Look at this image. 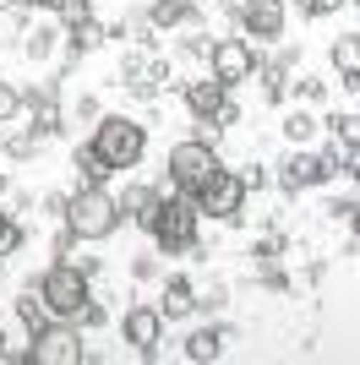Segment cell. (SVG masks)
Here are the masks:
<instances>
[{
  "mask_svg": "<svg viewBox=\"0 0 360 365\" xmlns=\"http://www.w3.org/2000/svg\"><path fill=\"white\" fill-rule=\"evenodd\" d=\"M71 322H82V327H104V305H99V300L88 294V300H82V311H76Z\"/></svg>",
  "mask_w": 360,
  "mask_h": 365,
  "instance_id": "29",
  "label": "cell"
},
{
  "mask_svg": "<svg viewBox=\"0 0 360 365\" xmlns=\"http://www.w3.org/2000/svg\"><path fill=\"white\" fill-rule=\"evenodd\" d=\"M196 224H202V213H196L191 197H159V218H153V240H159V251L164 257H175V251H202V240H196Z\"/></svg>",
  "mask_w": 360,
  "mask_h": 365,
  "instance_id": "3",
  "label": "cell"
},
{
  "mask_svg": "<svg viewBox=\"0 0 360 365\" xmlns=\"http://www.w3.org/2000/svg\"><path fill=\"white\" fill-rule=\"evenodd\" d=\"M229 98L224 82H213V76H196V82H186V109H191L196 120H213V109Z\"/></svg>",
  "mask_w": 360,
  "mask_h": 365,
  "instance_id": "15",
  "label": "cell"
},
{
  "mask_svg": "<svg viewBox=\"0 0 360 365\" xmlns=\"http://www.w3.org/2000/svg\"><path fill=\"white\" fill-rule=\"evenodd\" d=\"M344 148L349 142H333L328 153H289L284 164H279V185H284L289 197H300V191H311V185H328L339 169H344Z\"/></svg>",
  "mask_w": 360,
  "mask_h": 365,
  "instance_id": "4",
  "label": "cell"
},
{
  "mask_svg": "<svg viewBox=\"0 0 360 365\" xmlns=\"http://www.w3.org/2000/svg\"><path fill=\"white\" fill-rule=\"evenodd\" d=\"M126 88H131L136 98H159V93L169 88V66L159 61V55H131V61H126Z\"/></svg>",
  "mask_w": 360,
  "mask_h": 365,
  "instance_id": "12",
  "label": "cell"
},
{
  "mask_svg": "<svg viewBox=\"0 0 360 365\" xmlns=\"http://www.w3.org/2000/svg\"><path fill=\"white\" fill-rule=\"evenodd\" d=\"M49 49H55V28L39 22V28L22 33V55H28V61H49Z\"/></svg>",
  "mask_w": 360,
  "mask_h": 365,
  "instance_id": "23",
  "label": "cell"
},
{
  "mask_svg": "<svg viewBox=\"0 0 360 365\" xmlns=\"http://www.w3.org/2000/svg\"><path fill=\"white\" fill-rule=\"evenodd\" d=\"M115 207H120V218H131L136 229H153V218H159V191H153V185H126L115 197Z\"/></svg>",
  "mask_w": 360,
  "mask_h": 365,
  "instance_id": "13",
  "label": "cell"
},
{
  "mask_svg": "<svg viewBox=\"0 0 360 365\" xmlns=\"http://www.w3.org/2000/svg\"><path fill=\"white\" fill-rule=\"evenodd\" d=\"M240 33L246 38H256V44H268V38H279L284 33V0H240Z\"/></svg>",
  "mask_w": 360,
  "mask_h": 365,
  "instance_id": "11",
  "label": "cell"
},
{
  "mask_svg": "<svg viewBox=\"0 0 360 365\" xmlns=\"http://www.w3.org/2000/svg\"><path fill=\"white\" fill-rule=\"evenodd\" d=\"M16 109H22V93H16L11 82H0V125H11Z\"/></svg>",
  "mask_w": 360,
  "mask_h": 365,
  "instance_id": "28",
  "label": "cell"
},
{
  "mask_svg": "<svg viewBox=\"0 0 360 365\" xmlns=\"http://www.w3.org/2000/svg\"><path fill=\"white\" fill-rule=\"evenodd\" d=\"M60 16H66V22H82V16H93V0H60Z\"/></svg>",
  "mask_w": 360,
  "mask_h": 365,
  "instance_id": "32",
  "label": "cell"
},
{
  "mask_svg": "<svg viewBox=\"0 0 360 365\" xmlns=\"http://www.w3.org/2000/svg\"><path fill=\"white\" fill-rule=\"evenodd\" d=\"M33 289H39V300H44V311L55 322H71L76 311H82V300H88V278L76 273V267H66V262H55V267H49L44 278H39V284H33Z\"/></svg>",
  "mask_w": 360,
  "mask_h": 365,
  "instance_id": "6",
  "label": "cell"
},
{
  "mask_svg": "<svg viewBox=\"0 0 360 365\" xmlns=\"http://www.w3.org/2000/svg\"><path fill=\"white\" fill-rule=\"evenodd\" d=\"M142 22H148L153 33H169V28H191V22H196V0H153Z\"/></svg>",
  "mask_w": 360,
  "mask_h": 365,
  "instance_id": "14",
  "label": "cell"
},
{
  "mask_svg": "<svg viewBox=\"0 0 360 365\" xmlns=\"http://www.w3.org/2000/svg\"><path fill=\"white\" fill-rule=\"evenodd\" d=\"M224 354V327H196L191 338H186V360L191 365H208Z\"/></svg>",
  "mask_w": 360,
  "mask_h": 365,
  "instance_id": "18",
  "label": "cell"
},
{
  "mask_svg": "<svg viewBox=\"0 0 360 365\" xmlns=\"http://www.w3.org/2000/svg\"><path fill=\"white\" fill-rule=\"evenodd\" d=\"M6 191H11V180H6V175H0V197H6Z\"/></svg>",
  "mask_w": 360,
  "mask_h": 365,
  "instance_id": "40",
  "label": "cell"
},
{
  "mask_svg": "<svg viewBox=\"0 0 360 365\" xmlns=\"http://www.w3.org/2000/svg\"><path fill=\"white\" fill-rule=\"evenodd\" d=\"M16 245H22V224H16V218L0 207V257H11Z\"/></svg>",
  "mask_w": 360,
  "mask_h": 365,
  "instance_id": "27",
  "label": "cell"
},
{
  "mask_svg": "<svg viewBox=\"0 0 360 365\" xmlns=\"http://www.w3.org/2000/svg\"><path fill=\"white\" fill-rule=\"evenodd\" d=\"M219 169H224L219 164V148H208V142H196V137H186V142L169 148V180L180 185V197H196Z\"/></svg>",
  "mask_w": 360,
  "mask_h": 365,
  "instance_id": "5",
  "label": "cell"
},
{
  "mask_svg": "<svg viewBox=\"0 0 360 365\" xmlns=\"http://www.w3.org/2000/svg\"><path fill=\"white\" fill-rule=\"evenodd\" d=\"M33 109V131L39 137H55L60 125H66V115H60V98H39V104H28Z\"/></svg>",
  "mask_w": 360,
  "mask_h": 365,
  "instance_id": "22",
  "label": "cell"
},
{
  "mask_svg": "<svg viewBox=\"0 0 360 365\" xmlns=\"http://www.w3.org/2000/svg\"><path fill=\"white\" fill-rule=\"evenodd\" d=\"M60 224L71 229L76 240H109L120 229V207H115V191L109 185H76L71 202H66V218Z\"/></svg>",
  "mask_w": 360,
  "mask_h": 365,
  "instance_id": "1",
  "label": "cell"
},
{
  "mask_svg": "<svg viewBox=\"0 0 360 365\" xmlns=\"http://www.w3.org/2000/svg\"><path fill=\"white\" fill-rule=\"evenodd\" d=\"M300 93H306V98H322V93H328V82H316V76H300Z\"/></svg>",
  "mask_w": 360,
  "mask_h": 365,
  "instance_id": "37",
  "label": "cell"
},
{
  "mask_svg": "<svg viewBox=\"0 0 360 365\" xmlns=\"http://www.w3.org/2000/svg\"><path fill=\"white\" fill-rule=\"evenodd\" d=\"M0 360H6V333H0Z\"/></svg>",
  "mask_w": 360,
  "mask_h": 365,
  "instance_id": "41",
  "label": "cell"
},
{
  "mask_svg": "<svg viewBox=\"0 0 360 365\" xmlns=\"http://www.w3.org/2000/svg\"><path fill=\"white\" fill-rule=\"evenodd\" d=\"M120 333H126V344H131L142 360H153L159 344H164V317H159V305H131L126 322H120Z\"/></svg>",
  "mask_w": 360,
  "mask_h": 365,
  "instance_id": "10",
  "label": "cell"
},
{
  "mask_svg": "<svg viewBox=\"0 0 360 365\" xmlns=\"http://www.w3.org/2000/svg\"><path fill=\"white\" fill-rule=\"evenodd\" d=\"M16 6H22V0H0V16H11V11H16Z\"/></svg>",
  "mask_w": 360,
  "mask_h": 365,
  "instance_id": "39",
  "label": "cell"
},
{
  "mask_svg": "<svg viewBox=\"0 0 360 365\" xmlns=\"http://www.w3.org/2000/svg\"><path fill=\"white\" fill-rule=\"evenodd\" d=\"M333 71L344 76V88H349V93L360 88V38H355V33H344V38L333 44Z\"/></svg>",
  "mask_w": 360,
  "mask_h": 365,
  "instance_id": "17",
  "label": "cell"
},
{
  "mask_svg": "<svg viewBox=\"0 0 360 365\" xmlns=\"http://www.w3.org/2000/svg\"><path fill=\"white\" fill-rule=\"evenodd\" d=\"M196 311V289L186 284V278H169L164 294H159V317L164 322H180V317H191Z\"/></svg>",
  "mask_w": 360,
  "mask_h": 365,
  "instance_id": "16",
  "label": "cell"
},
{
  "mask_svg": "<svg viewBox=\"0 0 360 365\" xmlns=\"http://www.w3.org/2000/svg\"><path fill=\"white\" fill-rule=\"evenodd\" d=\"M344 6H355V0H300L306 16H328V11H344Z\"/></svg>",
  "mask_w": 360,
  "mask_h": 365,
  "instance_id": "30",
  "label": "cell"
},
{
  "mask_svg": "<svg viewBox=\"0 0 360 365\" xmlns=\"http://www.w3.org/2000/svg\"><path fill=\"white\" fill-rule=\"evenodd\" d=\"M219 137H224V125H213V120H196V142H208V148H219Z\"/></svg>",
  "mask_w": 360,
  "mask_h": 365,
  "instance_id": "33",
  "label": "cell"
},
{
  "mask_svg": "<svg viewBox=\"0 0 360 365\" xmlns=\"http://www.w3.org/2000/svg\"><path fill=\"white\" fill-rule=\"evenodd\" d=\"M39 98H60V88H55V82H39V88L22 93V104H39Z\"/></svg>",
  "mask_w": 360,
  "mask_h": 365,
  "instance_id": "34",
  "label": "cell"
},
{
  "mask_svg": "<svg viewBox=\"0 0 360 365\" xmlns=\"http://www.w3.org/2000/svg\"><path fill=\"white\" fill-rule=\"evenodd\" d=\"M191 202H196V213H202V218H224V224H229V218L246 213V180H240L235 169H219Z\"/></svg>",
  "mask_w": 360,
  "mask_h": 365,
  "instance_id": "8",
  "label": "cell"
},
{
  "mask_svg": "<svg viewBox=\"0 0 360 365\" xmlns=\"http://www.w3.org/2000/svg\"><path fill=\"white\" fill-rule=\"evenodd\" d=\"M93 148L109 169H136L142 153H148V125L131 120V115H99L93 125Z\"/></svg>",
  "mask_w": 360,
  "mask_h": 365,
  "instance_id": "2",
  "label": "cell"
},
{
  "mask_svg": "<svg viewBox=\"0 0 360 365\" xmlns=\"http://www.w3.org/2000/svg\"><path fill=\"white\" fill-rule=\"evenodd\" d=\"M262 55H256L251 38H213L208 49V76L213 82H224V88H240V82H251Z\"/></svg>",
  "mask_w": 360,
  "mask_h": 365,
  "instance_id": "7",
  "label": "cell"
},
{
  "mask_svg": "<svg viewBox=\"0 0 360 365\" xmlns=\"http://www.w3.org/2000/svg\"><path fill=\"white\" fill-rule=\"evenodd\" d=\"M16 317H22L28 338H39V333L49 327V322H55V317L44 311V300H39V289H22V294H16Z\"/></svg>",
  "mask_w": 360,
  "mask_h": 365,
  "instance_id": "20",
  "label": "cell"
},
{
  "mask_svg": "<svg viewBox=\"0 0 360 365\" xmlns=\"http://www.w3.org/2000/svg\"><path fill=\"white\" fill-rule=\"evenodd\" d=\"M328 131H333V142H360V115L355 109H339L328 120Z\"/></svg>",
  "mask_w": 360,
  "mask_h": 365,
  "instance_id": "25",
  "label": "cell"
},
{
  "mask_svg": "<svg viewBox=\"0 0 360 365\" xmlns=\"http://www.w3.org/2000/svg\"><path fill=\"white\" fill-rule=\"evenodd\" d=\"M66 202H71V197H66V191H55V197H44V207H49V218H66Z\"/></svg>",
  "mask_w": 360,
  "mask_h": 365,
  "instance_id": "36",
  "label": "cell"
},
{
  "mask_svg": "<svg viewBox=\"0 0 360 365\" xmlns=\"http://www.w3.org/2000/svg\"><path fill=\"white\" fill-rule=\"evenodd\" d=\"M131 273H136V278H159V262H153V257H136Z\"/></svg>",
  "mask_w": 360,
  "mask_h": 365,
  "instance_id": "35",
  "label": "cell"
},
{
  "mask_svg": "<svg viewBox=\"0 0 360 365\" xmlns=\"http://www.w3.org/2000/svg\"><path fill=\"white\" fill-rule=\"evenodd\" d=\"M28 365H82V333H71V327H55L49 322L39 338H28Z\"/></svg>",
  "mask_w": 360,
  "mask_h": 365,
  "instance_id": "9",
  "label": "cell"
},
{
  "mask_svg": "<svg viewBox=\"0 0 360 365\" xmlns=\"http://www.w3.org/2000/svg\"><path fill=\"white\" fill-rule=\"evenodd\" d=\"M22 6H33V11H60V0H22Z\"/></svg>",
  "mask_w": 360,
  "mask_h": 365,
  "instance_id": "38",
  "label": "cell"
},
{
  "mask_svg": "<svg viewBox=\"0 0 360 365\" xmlns=\"http://www.w3.org/2000/svg\"><path fill=\"white\" fill-rule=\"evenodd\" d=\"M196 6H202V0H196Z\"/></svg>",
  "mask_w": 360,
  "mask_h": 365,
  "instance_id": "42",
  "label": "cell"
},
{
  "mask_svg": "<svg viewBox=\"0 0 360 365\" xmlns=\"http://www.w3.org/2000/svg\"><path fill=\"white\" fill-rule=\"evenodd\" d=\"M104 38H109V33L99 28L93 16H82V22H71V33H66V49H71V55H93Z\"/></svg>",
  "mask_w": 360,
  "mask_h": 365,
  "instance_id": "21",
  "label": "cell"
},
{
  "mask_svg": "<svg viewBox=\"0 0 360 365\" xmlns=\"http://www.w3.org/2000/svg\"><path fill=\"white\" fill-rule=\"evenodd\" d=\"M284 137L295 142V148H300V142H311L316 137V120L306 115V109H295V115H284Z\"/></svg>",
  "mask_w": 360,
  "mask_h": 365,
  "instance_id": "26",
  "label": "cell"
},
{
  "mask_svg": "<svg viewBox=\"0 0 360 365\" xmlns=\"http://www.w3.org/2000/svg\"><path fill=\"white\" fill-rule=\"evenodd\" d=\"M71 164H76V175H82V185H104L109 175H115V169L99 158V148H93V142H82V148L71 153Z\"/></svg>",
  "mask_w": 360,
  "mask_h": 365,
  "instance_id": "19",
  "label": "cell"
},
{
  "mask_svg": "<svg viewBox=\"0 0 360 365\" xmlns=\"http://www.w3.org/2000/svg\"><path fill=\"white\" fill-rule=\"evenodd\" d=\"M355 213H360V207H355V197H344V202H333V207H328V218H339L344 229H355Z\"/></svg>",
  "mask_w": 360,
  "mask_h": 365,
  "instance_id": "31",
  "label": "cell"
},
{
  "mask_svg": "<svg viewBox=\"0 0 360 365\" xmlns=\"http://www.w3.org/2000/svg\"><path fill=\"white\" fill-rule=\"evenodd\" d=\"M0 148L11 153V158H33V153H39V131H6V125H0Z\"/></svg>",
  "mask_w": 360,
  "mask_h": 365,
  "instance_id": "24",
  "label": "cell"
}]
</instances>
